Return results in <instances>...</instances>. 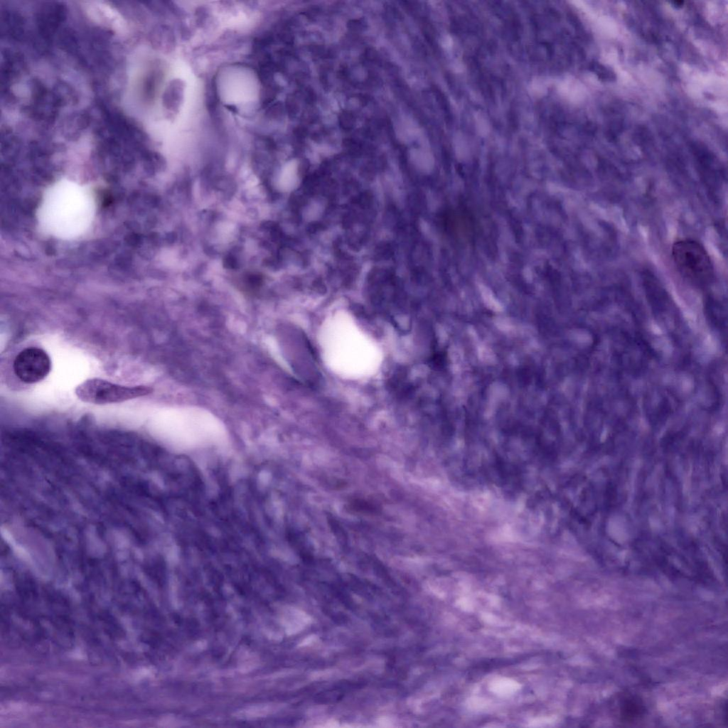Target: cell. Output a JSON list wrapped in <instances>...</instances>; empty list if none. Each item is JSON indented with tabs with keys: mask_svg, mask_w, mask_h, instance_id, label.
I'll return each instance as SVG.
<instances>
[{
	"mask_svg": "<svg viewBox=\"0 0 728 728\" xmlns=\"http://www.w3.org/2000/svg\"><path fill=\"white\" fill-rule=\"evenodd\" d=\"M184 84L179 79L173 80L167 86L163 97L164 107L172 112H178L182 104Z\"/></svg>",
	"mask_w": 728,
	"mask_h": 728,
	"instance_id": "cell-6",
	"label": "cell"
},
{
	"mask_svg": "<svg viewBox=\"0 0 728 728\" xmlns=\"http://www.w3.org/2000/svg\"><path fill=\"white\" fill-rule=\"evenodd\" d=\"M92 214V202L85 190L73 182L61 181L48 191L41 220L50 233L70 238L87 229Z\"/></svg>",
	"mask_w": 728,
	"mask_h": 728,
	"instance_id": "cell-1",
	"label": "cell"
},
{
	"mask_svg": "<svg viewBox=\"0 0 728 728\" xmlns=\"http://www.w3.org/2000/svg\"><path fill=\"white\" fill-rule=\"evenodd\" d=\"M13 368L21 382L33 384L47 377L51 370V360L43 349L29 347L16 356Z\"/></svg>",
	"mask_w": 728,
	"mask_h": 728,
	"instance_id": "cell-4",
	"label": "cell"
},
{
	"mask_svg": "<svg viewBox=\"0 0 728 728\" xmlns=\"http://www.w3.org/2000/svg\"><path fill=\"white\" fill-rule=\"evenodd\" d=\"M619 709L621 719L626 722L638 720L646 712V707L641 699L631 695L623 697Z\"/></svg>",
	"mask_w": 728,
	"mask_h": 728,
	"instance_id": "cell-5",
	"label": "cell"
},
{
	"mask_svg": "<svg viewBox=\"0 0 728 728\" xmlns=\"http://www.w3.org/2000/svg\"><path fill=\"white\" fill-rule=\"evenodd\" d=\"M672 257L679 272L696 284L710 282L714 276V267L705 247L698 242L685 239L675 242L672 247Z\"/></svg>",
	"mask_w": 728,
	"mask_h": 728,
	"instance_id": "cell-2",
	"label": "cell"
},
{
	"mask_svg": "<svg viewBox=\"0 0 728 728\" xmlns=\"http://www.w3.org/2000/svg\"><path fill=\"white\" fill-rule=\"evenodd\" d=\"M152 391L151 387L145 385L125 386L100 378H90L80 384L75 392L84 402L106 405L143 397Z\"/></svg>",
	"mask_w": 728,
	"mask_h": 728,
	"instance_id": "cell-3",
	"label": "cell"
}]
</instances>
